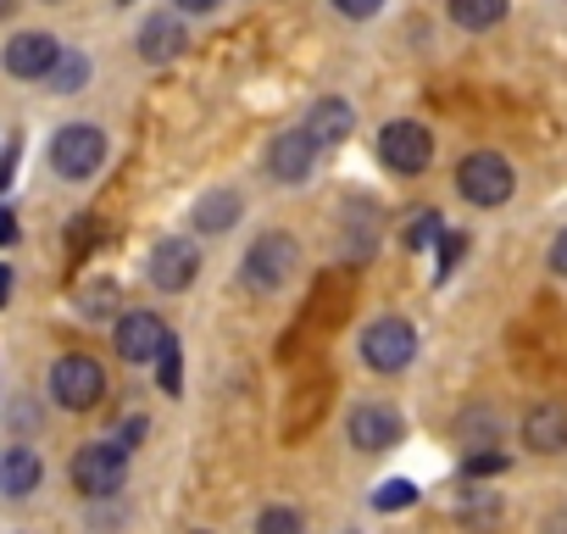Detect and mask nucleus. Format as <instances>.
<instances>
[{"label":"nucleus","mask_w":567,"mask_h":534,"mask_svg":"<svg viewBox=\"0 0 567 534\" xmlns=\"http://www.w3.org/2000/svg\"><path fill=\"white\" fill-rule=\"evenodd\" d=\"M456 189H462V201H473V206H501V201H512L517 173H512L506 156L473 151V156H462V167H456Z\"/></svg>","instance_id":"obj_1"},{"label":"nucleus","mask_w":567,"mask_h":534,"mask_svg":"<svg viewBox=\"0 0 567 534\" xmlns=\"http://www.w3.org/2000/svg\"><path fill=\"white\" fill-rule=\"evenodd\" d=\"M101 162H106V134H101L95 123H68V129L51 140V167H56L62 178H73V184L95 178Z\"/></svg>","instance_id":"obj_2"},{"label":"nucleus","mask_w":567,"mask_h":534,"mask_svg":"<svg viewBox=\"0 0 567 534\" xmlns=\"http://www.w3.org/2000/svg\"><path fill=\"white\" fill-rule=\"evenodd\" d=\"M296 267H301V250H296L290 234H261L245 250V285L250 290H278V285L296 279Z\"/></svg>","instance_id":"obj_3"},{"label":"nucleus","mask_w":567,"mask_h":534,"mask_svg":"<svg viewBox=\"0 0 567 534\" xmlns=\"http://www.w3.org/2000/svg\"><path fill=\"white\" fill-rule=\"evenodd\" d=\"M51 396H56L68 412H90V407H101V396H106V373H101V362L84 357V351L62 357V362L51 368Z\"/></svg>","instance_id":"obj_4"},{"label":"nucleus","mask_w":567,"mask_h":534,"mask_svg":"<svg viewBox=\"0 0 567 534\" xmlns=\"http://www.w3.org/2000/svg\"><path fill=\"white\" fill-rule=\"evenodd\" d=\"M123 479H128V451L117 440H95L73 456V484L84 495H112Z\"/></svg>","instance_id":"obj_5"},{"label":"nucleus","mask_w":567,"mask_h":534,"mask_svg":"<svg viewBox=\"0 0 567 534\" xmlns=\"http://www.w3.org/2000/svg\"><path fill=\"white\" fill-rule=\"evenodd\" d=\"M412 357H417V335H412V324H401V318H379V324L362 335V362H368L373 373H401Z\"/></svg>","instance_id":"obj_6"},{"label":"nucleus","mask_w":567,"mask_h":534,"mask_svg":"<svg viewBox=\"0 0 567 534\" xmlns=\"http://www.w3.org/2000/svg\"><path fill=\"white\" fill-rule=\"evenodd\" d=\"M346 434H351V445H357V451H390V445L406 434V418H401L390 401H357V407H351Z\"/></svg>","instance_id":"obj_7"},{"label":"nucleus","mask_w":567,"mask_h":534,"mask_svg":"<svg viewBox=\"0 0 567 534\" xmlns=\"http://www.w3.org/2000/svg\"><path fill=\"white\" fill-rule=\"evenodd\" d=\"M379 156H384L395 173H423V167L434 162V134H429L423 123H384Z\"/></svg>","instance_id":"obj_8"},{"label":"nucleus","mask_w":567,"mask_h":534,"mask_svg":"<svg viewBox=\"0 0 567 534\" xmlns=\"http://www.w3.org/2000/svg\"><path fill=\"white\" fill-rule=\"evenodd\" d=\"M162 346H167V324H162L156 312H123V324H117V357H123L128 368L156 362Z\"/></svg>","instance_id":"obj_9"},{"label":"nucleus","mask_w":567,"mask_h":534,"mask_svg":"<svg viewBox=\"0 0 567 534\" xmlns=\"http://www.w3.org/2000/svg\"><path fill=\"white\" fill-rule=\"evenodd\" d=\"M312 162H318V145H312L307 129H290V134H278V140L267 145V173H272L278 184H307Z\"/></svg>","instance_id":"obj_10"},{"label":"nucleus","mask_w":567,"mask_h":534,"mask_svg":"<svg viewBox=\"0 0 567 534\" xmlns=\"http://www.w3.org/2000/svg\"><path fill=\"white\" fill-rule=\"evenodd\" d=\"M195 267H200V250L189 239H162L151 250V285L156 290H189L195 285Z\"/></svg>","instance_id":"obj_11"},{"label":"nucleus","mask_w":567,"mask_h":534,"mask_svg":"<svg viewBox=\"0 0 567 534\" xmlns=\"http://www.w3.org/2000/svg\"><path fill=\"white\" fill-rule=\"evenodd\" d=\"M523 445L539 451V456H561L567 451V407L561 401H539L523 418Z\"/></svg>","instance_id":"obj_12"},{"label":"nucleus","mask_w":567,"mask_h":534,"mask_svg":"<svg viewBox=\"0 0 567 534\" xmlns=\"http://www.w3.org/2000/svg\"><path fill=\"white\" fill-rule=\"evenodd\" d=\"M56 57H62V45L51 34H18L7 45V73L12 79H45L56 68Z\"/></svg>","instance_id":"obj_13"},{"label":"nucleus","mask_w":567,"mask_h":534,"mask_svg":"<svg viewBox=\"0 0 567 534\" xmlns=\"http://www.w3.org/2000/svg\"><path fill=\"white\" fill-rule=\"evenodd\" d=\"M184 51V23L173 18V12H162V18H151L145 29H140V57L145 62H173Z\"/></svg>","instance_id":"obj_14"},{"label":"nucleus","mask_w":567,"mask_h":534,"mask_svg":"<svg viewBox=\"0 0 567 534\" xmlns=\"http://www.w3.org/2000/svg\"><path fill=\"white\" fill-rule=\"evenodd\" d=\"M40 451H29V445H12L7 456H0V490L7 495H29V490H40Z\"/></svg>","instance_id":"obj_15"},{"label":"nucleus","mask_w":567,"mask_h":534,"mask_svg":"<svg viewBox=\"0 0 567 534\" xmlns=\"http://www.w3.org/2000/svg\"><path fill=\"white\" fill-rule=\"evenodd\" d=\"M351 123H357V112H351L346 101H318V106L307 112V134H312V145H340V140L351 134Z\"/></svg>","instance_id":"obj_16"},{"label":"nucleus","mask_w":567,"mask_h":534,"mask_svg":"<svg viewBox=\"0 0 567 534\" xmlns=\"http://www.w3.org/2000/svg\"><path fill=\"white\" fill-rule=\"evenodd\" d=\"M239 189H212V195H200V206H195V228L200 234H223V228H234L239 223Z\"/></svg>","instance_id":"obj_17"},{"label":"nucleus","mask_w":567,"mask_h":534,"mask_svg":"<svg viewBox=\"0 0 567 534\" xmlns=\"http://www.w3.org/2000/svg\"><path fill=\"white\" fill-rule=\"evenodd\" d=\"M501 18H506V0H451V23H462L473 34L495 29Z\"/></svg>","instance_id":"obj_18"},{"label":"nucleus","mask_w":567,"mask_h":534,"mask_svg":"<svg viewBox=\"0 0 567 534\" xmlns=\"http://www.w3.org/2000/svg\"><path fill=\"white\" fill-rule=\"evenodd\" d=\"M45 84H51L56 95H73V90H84V84H90V62H84L79 51H62V57H56V68L45 73Z\"/></svg>","instance_id":"obj_19"},{"label":"nucleus","mask_w":567,"mask_h":534,"mask_svg":"<svg viewBox=\"0 0 567 534\" xmlns=\"http://www.w3.org/2000/svg\"><path fill=\"white\" fill-rule=\"evenodd\" d=\"M412 501H417V484H412V479H390V484H379V495H373L379 512H406Z\"/></svg>","instance_id":"obj_20"},{"label":"nucleus","mask_w":567,"mask_h":534,"mask_svg":"<svg viewBox=\"0 0 567 534\" xmlns=\"http://www.w3.org/2000/svg\"><path fill=\"white\" fill-rule=\"evenodd\" d=\"M307 523H301V512L296 506H267L261 517H256V534H301Z\"/></svg>","instance_id":"obj_21"},{"label":"nucleus","mask_w":567,"mask_h":534,"mask_svg":"<svg viewBox=\"0 0 567 534\" xmlns=\"http://www.w3.org/2000/svg\"><path fill=\"white\" fill-rule=\"evenodd\" d=\"M440 234H445V217H440V212H417V217H412V228H406V245H412V250H423V245H434Z\"/></svg>","instance_id":"obj_22"},{"label":"nucleus","mask_w":567,"mask_h":534,"mask_svg":"<svg viewBox=\"0 0 567 534\" xmlns=\"http://www.w3.org/2000/svg\"><path fill=\"white\" fill-rule=\"evenodd\" d=\"M79 307H84V318H112L117 312V290L112 285H90V290H79Z\"/></svg>","instance_id":"obj_23"},{"label":"nucleus","mask_w":567,"mask_h":534,"mask_svg":"<svg viewBox=\"0 0 567 534\" xmlns=\"http://www.w3.org/2000/svg\"><path fill=\"white\" fill-rule=\"evenodd\" d=\"M156 379H162L167 396H178V384H184V362H178V346H173V340H167L162 357H156Z\"/></svg>","instance_id":"obj_24"},{"label":"nucleus","mask_w":567,"mask_h":534,"mask_svg":"<svg viewBox=\"0 0 567 534\" xmlns=\"http://www.w3.org/2000/svg\"><path fill=\"white\" fill-rule=\"evenodd\" d=\"M462 250H467V239H462V234H440V279L462 261Z\"/></svg>","instance_id":"obj_25"},{"label":"nucleus","mask_w":567,"mask_h":534,"mask_svg":"<svg viewBox=\"0 0 567 534\" xmlns=\"http://www.w3.org/2000/svg\"><path fill=\"white\" fill-rule=\"evenodd\" d=\"M501 468H506L501 451H473V456H467V479H484V473H501Z\"/></svg>","instance_id":"obj_26"},{"label":"nucleus","mask_w":567,"mask_h":534,"mask_svg":"<svg viewBox=\"0 0 567 534\" xmlns=\"http://www.w3.org/2000/svg\"><path fill=\"white\" fill-rule=\"evenodd\" d=\"M379 7H384V0H334V12H340V18H373Z\"/></svg>","instance_id":"obj_27"},{"label":"nucleus","mask_w":567,"mask_h":534,"mask_svg":"<svg viewBox=\"0 0 567 534\" xmlns=\"http://www.w3.org/2000/svg\"><path fill=\"white\" fill-rule=\"evenodd\" d=\"M550 274H556V279H567V228L550 239Z\"/></svg>","instance_id":"obj_28"},{"label":"nucleus","mask_w":567,"mask_h":534,"mask_svg":"<svg viewBox=\"0 0 567 534\" xmlns=\"http://www.w3.org/2000/svg\"><path fill=\"white\" fill-rule=\"evenodd\" d=\"M12 173H18V145L0 156V189H12Z\"/></svg>","instance_id":"obj_29"},{"label":"nucleus","mask_w":567,"mask_h":534,"mask_svg":"<svg viewBox=\"0 0 567 534\" xmlns=\"http://www.w3.org/2000/svg\"><path fill=\"white\" fill-rule=\"evenodd\" d=\"M12 239H18V217L0 206V245H12Z\"/></svg>","instance_id":"obj_30"},{"label":"nucleus","mask_w":567,"mask_h":534,"mask_svg":"<svg viewBox=\"0 0 567 534\" xmlns=\"http://www.w3.org/2000/svg\"><path fill=\"white\" fill-rule=\"evenodd\" d=\"M223 0H178V12H217Z\"/></svg>","instance_id":"obj_31"},{"label":"nucleus","mask_w":567,"mask_h":534,"mask_svg":"<svg viewBox=\"0 0 567 534\" xmlns=\"http://www.w3.org/2000/svg\"><path fill=\"white\" fill-rule=\"evenodd\" d=\"M7 296H12V267H0V307H7Z\"/></svg>","instance_id":"obj_32"},{"label":"nucleus","mask_w":567,"mask_h":534,"mask_svg":"<svg viewBox=\"0 0 567 534\" xmlns=\"http://www.w3.org/2000/svg\"><path fill=\"white\" fill-rule=\"evenodd\" d=\"M12 12H18V0H0V23H7Z\"/></svg>","instance_id":"obj_33"},{"label":"nucleus","mask_w":567,"mask_h":534,"mask_svg":"<svg viewBox=\"0 0 567 534\" xmlns=\"http://www.w3.org/2000/svg\"><path fill=\"white\" fill-rule=\"evenodd\" d=\"M195 534H206V528H195Z\"/></svg>","instance_id":"obj_34"}]
</instances>
